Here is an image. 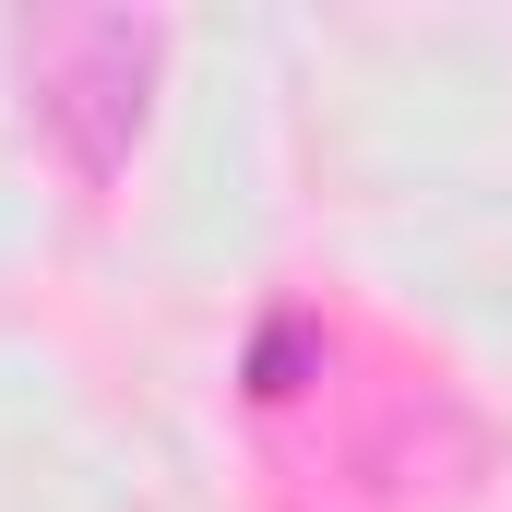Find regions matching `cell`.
I'll return each instance as SVG.
<instances>
[{
    "mask_svg": "<svg viewBox=\"0 0 512 512\" xmlns=\"http://www.w3.org/2000/svg\"><path fill=\"white\" fill-rule=\"evenodd\" d=\"M155 24L143 12H60L36 36V120L72 143L84 179H120L143 143V96H155Z\"/></svg>",
    "mask_w": 512,
    "mask_h": 512,
    "instance_id": "obj_1",
    "label": "cell"
}]
</instances>
